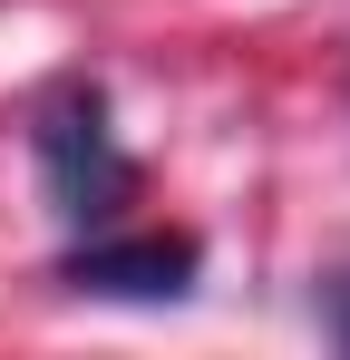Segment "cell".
I'll use <instances>...</instances> for the list:
<instances>
[{
  "instance_id": "1",
  "label": "cell",
  "mask_w": 350,
  "mask_h": 360,
  "mask_svg": "<svg viewBox=\"0 0 350 360\" xmlns=\"http://www.w3.org/2000/svg\"><path fill=\"white\" fill-rule=\"evenodd\" d=\"M30 156H39V185H49V205L68 214V224H108L117 205L136 195V156L117 146L98 88H58V98H39Z\"/></svg>"
},
{
  "instance_id": "3",
  "label": "cell",
  "mask_w": 350,
  "mask_h": 360,
  "mask_svg": "<svg viewBox=\"0 0 350 360\" xmlns=\"http://www.w3.org/2000/svg\"><path fill=\"white\" fill-rule=\"evenodd\" d=\"M321 321H331V341H350V273H331V292H321Z\"/></svg>"
},
{
  "instance_id": "2",
  "label": "cell",
  "mask_w": 350,
  "mask_h": 360,
  "mask_svg": "<svg viewBox=\"0 0 350 360\" xmlns=\"http://www.w3.org/2000/svg\"><path fill=\"white\" fill-rule=\"evenodd\" d=\"M68 292H98V302H175L195 292V243L185 234H98L58 263Z\"/></svg>"
}]
</instances>
